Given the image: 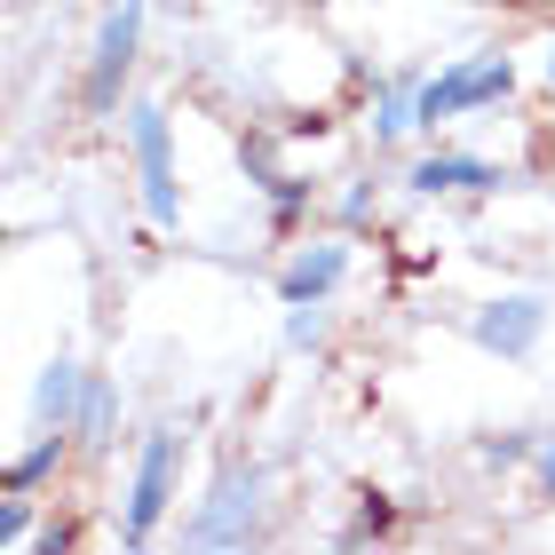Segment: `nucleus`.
I'll use <instances>...</instances> for the list:
<instances>
[{"instance_id": "f257e3e1", "label": "nucleus", "mask_w": 555, "mask_h": 555, "mask_svg": "<svg viewBox=\"0 0 555 555\" xmlns=\"http://www.w3.org/2000/svg\"><path fill=\"white\" fill-rule=\"evenodd\" d=\"M175 500H183V428L159 421L135 437V461H128V516H119V547L143 555L159 540V524L175 516Z\"/></svg>"}, {"instance_id": "f03ea898", "label": "nucleus", "mask_w": 555, "mask_h": 555, "mask_svg": "<svg viewBox=\"0 0 555 555\" xmlns=\"http://www.w3.org/2000/svg\"><path fill=\"white\" fill-rule=\"evenodd\" d=\"M508 95H516V56H508V48L452 56L444 72H428V80H421V135L452 128V119H476L492 104H508Z\"/></svg>"}, {"instance_id": "7ed1b4c3", "label": "nucleus", "mask_w": 555, "mask_h": 555, "mask_svg": "<svg viewBox=\"0 0 555 555\" xmlns=\"http://www.w3.org/2000/svg\"><path fill=\"white\" fill-rule=\"evenodd\" d=\"M262 508H270L262 461H222L207 500H198L191 524H183V547H246V540H262Z\"/></svg>"}, {"instance_id": "20e7f679", "label": "nucleus", "mask_w": 555, "mask_h": 555, "mask_svg": "<svg viewBox=\"0 0 555 555\" xmlns=\"http://www.w3.org/2000/svg\"><path fill=\"white\" fill-rule=\"evenodd\" d=\"M128 159H135V198L143 215L175 231L183 222V159H175V119L159 95H135L128 104Z\"/></svg>"}, {"instance_id": "39448f33", "label": "nucleus", "mask_w": 555, "mask_h": 555, "mask_svg": "<svg viewBox=\"0 0 555 555\" xmlns=\"http://www.w3.org/2000/svg\"><path fill=\"white\" fill-rule=\"evenodd\" d=\"M135 56H143V0H119V9L95 24V48H88V72H80V112L88 119L119 112V95L135 80Z\"/></svg>"}, {"instance_id": "423d86ee", "label": "nucleus", "mask_w": 555, "mask_h": 555, "mask_svg": "<svg viewBox=\"0 0 555 555\" xmlns=\"http://www.w3.org/2000/svg\"><path fill=\"white\" fill-rule=\"evenodd\" d=\"M547 325H555V310H547V294H485L468 310V341L485 349V358H500V365H524L532 349L547 341Z\"/></svg>"}, {"instance_id": "0eeeda50", "label": "nucleus", "mask_w": 555, "mask_h": 555, "mask_svg": "<svg viewBox=\"0 0 555 555\" xmlns=\"http://www.w3.org/2000/svg\"><path fill=\"white\" fill-rule=\"evenodd\" d=\"M238 167H246V183L270 198V222H278V231H294V222L318 207V183H310L301 167L278 159V135H270V128H246V135H238Z\"/></svg>"}, {"instance_id": "6e6552de", "label": "nucleus", "mask_w": 555, "mask_h": 555, "mask_svg": "<svg viewBox=\"0 0 555 555\" xmlns=\"http://www.w3.org/2000/svg\"><path fill=\"white\" fill-rule=\"evenodd\" d=\"M405 191L413 198H492L508 191V167L500 159H476V151H421V159L405 167Z\"/></svg>"}, {"instance_id": "1a4fd4ad", "label": "nucleus", "mask_w": 555, "mask_h": 555, "mask_svg": "<svg viewBox=\"0 0 555 555\" xmlns=\"http://www.w3.org/2000/svg\"><path fill=\"white\" fill-rule=\"evenodd\" d=\"M349 262H358L349 231L294 246V255H286V270H278V301H334V294H341V278H349Z\"/></svg>"}, {"instance_id": "9d476101", "label": "nucleus", "mask_w": 555, "mask_h": 555, "mask_svg": "<svg viewBox=\"0 0 555 555\" xmlns=\"http://www.w3.org/2000/svg\"><path fill=\"white\" fill-rule=\"evenodd\" d=\"M80 397H88V365L80 358H48L40 382H33V421L40 428H72L80 421Z\"/></svg>"}, {"instance_id": "9b49d317", "label": "nucleus", "mask_w": 555, "mask_h": 555, "mask_svg": "<svg viewBox=\"0 0 555 555\" xmlns=\"http://www.w3.org/2000/svg\"><path fill=\"white\" fill-rule=\"evenodd\" d=\"M365 128H373V143H405V135H421V80H413V72H397V80H373Z\"/></svg>"}, {"instance_id": "f8f14e48", "label": "nucleus", "mask_w": 555, "mask_h": 555, "mask_svg": "<svg viewBox=\"0 0 555 555\" xmlns=\"http://www.w3.org/2000/svg\"><path fill=\"white\" fill-rule=\"evenodd\" d=\"M72 444H80V437H72V428H40V437L24 444V452H16L9 468H0V492H40L48 476H56V468L72 461Z\"/></svg>"}, {"instance_id": "ddd939ff", "label": "nucleus", "mask_w": 555, "mask_h": 555, "mask_svg": "<svg viewBox=\"0 0 555 555\" xmlns=\"http://www.w3.org/2000/svg\"><path fill=\"white\" fill-rule=\"evenodd\" d=\"M72 437H80V452H112L119 444V389L104 382V373H88V397H80Z\"/></svg>"}, {"instance_id": "4468645a", "label": "nucleus", "mask_w": 555, "mask_h": 555, "mask_svg": "<svg viewBox=\"0 0 555 555\" xmlns=\"http://www.w3.org/2000/svg\"><path fill=\"white\" fill-rule=\"evenodd\" d=\"M40 540V492H0V555H24Z\"/></svg>"}, {"instance_id": "2eb2a0df", "label": "nucleus", "mask_w": 555, "mask_h": 555, "mask_svg": "<svg viewBox=\"0 0 555 555\" xmlns=\"http://www.w3.org/2000/svg\"><path fill=\"white\" fill-rule=\"evenodd\" d=\"M532 452H540L532 428H492V437L476 444V461H485V468H516V461H532Z\"/></svg>"}, {"instance_id": "dca6fc26", "label": "nucleus", "mask_w": 555, "mask_h": 555, "mask_svg": "<svg viewBox=\"0 0 555 555\" xmlns=\"http://www.w3.org/2000/svg\"><path fill=\"white\" fill-rule=\"evenodd\" d=\"M286 349H325V301H286Z\"/></svg>"}, {"instance_id": "f3484780", "label": "nucleus", "mask_w": 555, "mask_h": 555, "mask_svg": "<svg viewBox=\"0 0 555 555\" xmlns=\"http://www.w3.org/2000/svg\"><path fill=\"white\" fill-rule=\"evenodd\" d=\"M397 524V500L389 492H358V524H349V540H382Z\"/></svg>"}, {"instance_id": "a211bd4d", "label": "nucleus", "mask_w": 555, "mask_h": 555, "mask_svg": "<svg viewBox=\"0 0 555 555\" xmlns=\"http://www.w3.org/2000/svg\"><path fill=\"white\" fill-rule=\"evenodd\" d=\"M365 215H373V175H349V191H341V222L358 231Z\"/></svg>"}, {"instance_id": "6ab92c4d", "label": "nucleus", "mask_w": 555, "mask_h": 555, "mask_svg": "<svg viewBox=\"0 0 555 555\" xmlns=\"http://www.w3.org/2000/svg\"><path fill=\"white\" fill-rule=\"evenodd\" d=\"M532 492H540V500H555V428H547L540 452H532Z\"/></svg>"}, {"instance_id": "aec40b11", "label": "nucleus", "mask_w": 555, "mask_h": 555, "mask_svg": "<svg viewBox=\"0 0 555 555\" xmlns=\"http://www.w3.org/2000/svg\"><path fill=\"white\" fill-rule=\"evenodd\" d=\"M33 547H40V555H72V547H80V532H72V524H56V516H48Z\"/></svg>"}, {"instance_id": "412c9836", "label": "nucleus", "mask_w": 555, "mask_h": 555, "mask_svg": "<svg viewBox=\"0 0 555 555\" xmlns=\"http://www.w3.org/2000/svg\"><path fill=\"white\" fill-rule=\"evenodd\" d=\"M301 9H334V0H301Z\"/></svg>"}, {"instance_id": "4be33fe9", "label": "nucleus", "mask_w": 555, "mask_h": 555, "mask_svg": "<svg viewBox=\"0 0 555 555\" xmlns=\"http://www.w3.org/2000/svg\"><path fill=\"white\" fill-rule=\"evenodd\" d=\"M547 80H555V56H547Z\"/></svg>"}]
</instances>
